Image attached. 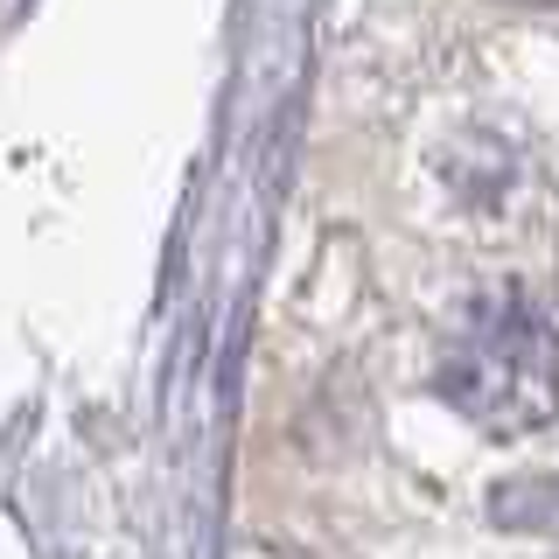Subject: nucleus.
Returning <instances> with one entry per match:
<instances>
[{
	"mask_svg": "<svg viewBox=\"0 0 559 559\" xmlns=\"http://www.w3.org/2000/svg\"><path fill=\"white\" fill-rule=\"evenodd\" d=\"M511 8H559V0H511Z\"/></svg>",
	"mask_w": 559,
	"mask_h": 559,
	"instance_id": "obj_2",
	"label": "nucleus"
},
{
	"mask_svg": "<svg viewBox=\"0 0 559 559\" xmlns=\"http://www.w3.org/2000/svg\"><path fill=\"white\" fill-rule=\"evenodd\" d=\"M433 384L468 427L518 441L559 413V336L524 287H483L441 336Z\"/></svg>",
	"mask_w": 559,
	"mask_h": 559,
	"instance_id": "obj_1",
	"label": "nucleus"
}]
</instances>
